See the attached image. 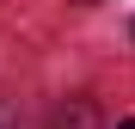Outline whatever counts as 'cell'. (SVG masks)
<instances>
[{"instance_id": "2", "label": "cell", "mask_w": 135, "mask_h": 129, "mask_svg": "<svg viewBox=\"0 0 135 129\" xmlns=\"http://www.w3.org/2000/svg\"><path fill=\"white\" fill-rule=\"evenodd\" d=\"M117 129H135V117H129V123H117Z\"/></svg>"}, {"instance_id": "1", "label": "cell", "mask_w": 135, "mask_h": 129, "mask_svg": "<svg viewBox=\"0 0 135 129\" xmlns=\"http://www.w3.org/2000/svg\"><path fill=\"white\" fill-rule=\"evenodd\" d=\"M55 129H98L92 98H74V104H61V111H55Z\"/></svg>"}, {"instance_id": "3", "label": "cell", "mask_w": 135, "mask_h": 129, "mask_svg": "<svg viewBox=\"0 0 135 129\" xmlns=\"http://www.w3.org/2000/svg\"><path fill=\"white\" fill-rule=\"evenodd\" d=\"M80 6H92V0H80Z\"/></svg>"}]
</instances>
